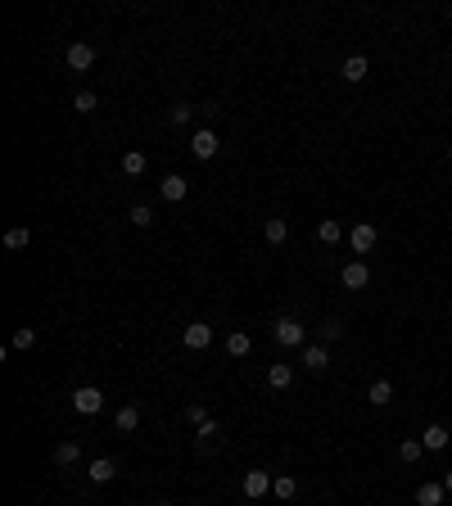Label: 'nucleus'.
I'll return each mask as SVG.
<instances>
[{"label":"nucleus","mask_w":452,"mask_h":506,"mask_svg":"<svg viewBox=\"0 0 452 506\" xmlns=\"http://www.w3.org/2000/svg\"><path fill=\"white\" fill-rule=\"evenodd\" d=\"M272 339L280 343V348H308V326L294 321V317H280L272 326Z\"/></svg>","instance_id":"f257e3e1"},{"label":"nucleus","mask_w":452,"mask_h":506,"mask_svg":"<svg viewBox=\"0 0 452 506\" xmlns=\"http://www.w3.org/2000/svg\"><path fill=\"white\" fill-rule=\"evenodd\" d=\"M64 64H68V72H91V68H95V45H87V41L68 45Z\"/></svg>","instance_id":"f03ea898"},{"label":"nucleus","mask_w":452,"mask_h":506,"mask_svg":"<svg viewBox=\"0 0 452 506\" xmlns=\"http://www.w3.org/2000/svg\"><path fill=\"white\" fill-rule=\"evenodd\" d=\"M181 343H186L190 353H204V348L213 343V326H209V321H190L186 335H181Z\"/></svg>","instance_id":"7ed1b4c3"},{"label":"nucleus","mask_w":452,"mask_h":506,"mask_svg":"<svg viewBox=\"0 0 452 506\" xmlns=\"http://www.w3.org/2000/svg\"><path fill=\"white\" fill-rule=\"evenodd\" d=\"M72 407H77L82 416H95V412H100V407H104V393L95 389V385H82L77 393H72Z\"/></svg>","instance_id":"20e7f679"},{"label":"nucleus","mask_w":452,"mask_h":506,"mask_svg":"<svg viewBox=\"0 0 452 506\" xmlns=\"http://www.w3.org/2000/svg\"><path fill=\"white\" fill-rule=\"evenodd\" d=\"M217 150H222V141H217V136H213L209 127H204V131H194V136H190V154H194V158H204V163H209V158H213Z\"/></svg>","instance_id":"39448f33"},{"label":"nucleus","mask_w":452,"mask_h":506,"mask_svg":"<svg viewBox=\"0 0 452 506\" xmlns=\"http://www.w3.org/2000/svg\"><path fill=\"white\" fill-rule=\"evenodd\" d=\"M299 362L308 366V371H316V375H321L326 366H331V348H326V343H308V348L299 353Z\"/></svg>","instance_id":"423d86ee"},{"label":"nucleus","mask_w":452,"mask_h":506,"mask_svg":"<svg viewBox=\"0 0 452 506\" xmlns=\"http://www.w3.org/2000/svg\"><path fill=\"white\" fill-rule=\"evenodd\" d=\"M267 493H272V475L267 471H244V497H267Z\"/></svg>","instance_id":"0eeeda50"},{"label":"nucleus","mask_w":452,"mask_h":506,"mask_svg":"<svg viewBox=\"0 0 452 506\" xmlns=\"http://www.w3.org/2000/svg\"><path fill=\"white\" fill-rule=\"evenodd\" d=\"M158 194H163L167 204H181V199H186V194H190V181H186V177H177V172H172V177H163V181H158Z\"/></svg>","instance_id":"6e6552de"},{"label":"nucleus","mask_w":452,"mask_h":506,"mask_svg":"<svg viewBox=\"0 0 452 506\" xmlns=\"http://www.w3.org/2000/svg\"><path fill=\"white\" fill-rule=\"evenodd\" d=\"M339 280H344L348 290H366V285H371V267H366V263H348L344 271H339Z\"/></svg>","instance_id":"1a4fd4ad"},{"label":"nucleus","mask_w":452,"mask_h":506,"mask_svg":"<svg viewBox=\"0 0 452 506\" xmlns=\"http://www.w3.org/2000/svg\"><path fill=\"white\" fill-rule=\"evenodd\" d=\"M267 385L285 393L290 385H294V366H290V362H272V366H267Z\"/></svg>","instance_id":"9d476101"},{"label":"nucleus","mask_w":452,"mask_h":506,"mask_svg":"<svg viewBox=\"0 0 452 506\" xmlns=\"http://www.w3.org/2000/svg\"><path fill=\"white\" fill-rule=\"evenodd\" d=\"M217 443H222V429H217V421H209V425L194 429V452H213Z\"/></svg>","instance_id":"9b49d317"},{"label":"nucleus","mask_w":452,"mask_h":506,"mask_svg":"<svg viewBox=\"0 0 452 506\" xmlns=\"http://www.w3.org/2000/svg\"><path fill=\"white\" fill-rule=\"evenodd\" d=\"M87 475H91V484H109V479L118 475V466H114V456H95V461L87 466Z\"/></svg>","instance_id":"f8f14e48"},{"label":"nucleus","mask_w":452,"mask_h":506,"mask_svg":"<svg viewBox=\"0 0 452 506\" xmlns=\"http://www.w3.org/2000/svg\"><path fill=\"white\" fill-rule=\"evenodd\" d=\"M366 72H371L366 55H348V59H344V68H339V77H344V82H362Z\"/></svg>","instance_id":"ddd939ff"},{"label":"nucleus","mask_w":452,"mask_h":506,"mask_svg":"<svg viewBox=\"0 0 452 506\" xmlns=\"http://www.w3.org/2000/svg\"><path fill=\"white\" fill-rule=\"evenodd\" d=\"M443 484H434V479H425V484L417 488V506H443Z\"/></svg>","instance_id":"4468645a"},{"label":"nucleus","mask_w":452,"mask_h":506,"mask_svg":"<svg viewBox=\"0 0 452 506\" xmlns=\"http://www.w3.org/2000/svg\"><path fill=\"white\" fill-rule=\"evenodd\" d=\"M366 402H371V407H389V402H394V385H389V380H371Z\"/></svg>","instance_id":"2eb2a0df"},{"label":"nucleus","mask_w":452,"mask_h":506,"mask_svg":"<svg viewBox=\"0 0 452 506\" xmlns=\"http://www.w3.org/2000/svg\"><path fill=\"white\" fill-rule=\"evenodd\" d=\"M263 236H267V244H285V240H290V221H285V217H267Z\"/></svg>","instance_id":"dca6fc26"},{"label":"nucleus","mask_w":452,"mask_h":506,"mask_svg":"<svg viewBox=\"0 0 452 506\" xmlns=\"http://www.w3.org/2000/svg\"><path fill=\"white\" fill-rule=\"evenodd\" d=\"M353 249H358V253H371V249H375V226L358 221V226H353Z\"/></svg>","instance_id":"f3484780"},{"label":"nucleus","mask_w":452,"mask_h":506,"mask_svg":"<svg viewBox=\"0 0 452 506\" xmlns=\"http://www.w3.org/2000/svg\"><path fill=\"white\" fill-rule=\"evenodd\" d=\"M448 439H452V434H448L443 425H425V439H421V443H425V452H443Z\"/></svg>","instance_id":"a211bd4d"},{"label":"nucleus","mask_w":452,"mask_h":506,"mask_svg":"<svg viewBox=\"0 0 452 506\" xmlns=\"http://www.w3.org/2000/svg\"><path fill=\"white\" fill-rule=\"evenodd\" d=\"M339 335H344V321L339 317H326L321 326H316V343H335Z\"/></svg>","instance_id":"6ab92c4d"},{"label":"nucleus","mask_w":452,"mask_h":506,"mask_svg":"<svg viewBox=\"0 0 452 506\" xmlns=\"http://www.w3.org/2000/svg\"><path fill=\"white\" fill-rule=\"evenodd\" d=\"M136 425H140V407H122V412L114 416V429H118V434H131Z\"/></svg>","instance_id":"aec40b11"},{"label":"nucleus","mask_w":452,"mask_h":506,"mask_svg":"<svg viewBox=\"0 0 452 506\" xmlns=\"http://www.w3.org/2000/svg\"><path fill=\"white\" fill-rule=\"evenodd\" d=\"M316 240H321V244H339V240H344V226H339L335 217H321V226H316Z\"/></svg>","instance_id":"412c9836"},{"label":"nucleus","mask_w":452,"mask_h":506,"mask_svg":"<svg viewBox=\"0 0 452 506\" xmlns=\"http://www.w3.org/2000/svg\"><path fill=\"white\" fill-rule=\"evenodd\" d=\"M421 456H425V443H421V439H402V443H398V461L417 466Z\"/></svg>","instance_id":"4be33fe9"},{"label":"nucleus","mask_w":452,"mask_h":506,"mask_svg":"<svg viewBox=\"0 0 452 506\" xmlns=\"http://www.w3.org/2000/svg\"><path fill=\"white\" fill-rule=\"evenodd\" d=\"M77 461H82V448H77L72 439H64V443L55 448V466H77Z\"/></svg>","instance_id":"5701e85b"},{"label":"nucleus","mask_w":452,"mask_h":506,"mask_svg":"<svg viewBox=\"0 0 452 506\" xmlns=\"http://www.w3.org/2000/svg\"><path fill=\"white\" fill-rule=\"evenodd\" d=\"M272 493H276L280 502H290V497L299 493V479H294V475H276V479H272Z\"/></svg>","instance_id":"b1692460"},{"label":"nucleus","mask_w":452,"mask_h":506,"mask_svg":"<svg viewBox=\"0 0 452 506\" xmlns=\"http://www.w3.org/2000/svg\"><path fill=\"white\" fill-rule=\"evenodd\" d=\"M249 348H253V339L244 335V330H231V335H226V353H231V357H244Z\"/></svg>","instance_id":"393cba45"},{"label":"nucleus","mask_w":452,"mask_h":506,"mask_svg":"<svg viewBox=\"0 0 452 506\" xmlns=\"http://www.w3.org/2000/svg\"><path fill=\"white\" fill-rule=\"evenodd\" d=\"M150 167V158H145L140 150H131V154H122V172H127V177H140V172Z\"/></svg>","instance_id":"a878e982"},{"label":"nucleus","mask_w":452,"mask_h":506,"mask_svg":"<svg viewBox=\"0 0 452 506\" xmlns=\"http://www.w3.org/2000/svg\"><path fill=\"white\" fill-rule=\"evenodd\" d=\"M32 244V231L28 226H14V231H5V249L14 253V249H28Z\"/></svg>","instance_id":"bb28decb"},{"label":"nucleus","mask_w":452,"mask_h":506,"mask_svg":"<svg viewBox=\"0 0 452 506\" xmlns=\"http://www.w3.org/2000/svg\"><path fill=\"white\" fill-rule=\"evenodd\" d=\"M190 118H194V104H172L167 109V122H172V127H186Z\"/></svg>","instance_id":"cd10ccee"},{"label":"nucleus","mask_w":452,"mask_h":506,"mask_svg":"<svg viewBox=\"0 0 452 506\" xmlns=\"http://www.w3.org/2000/svg\"><path fill=\"white\" fill-rule=\"evenodd\" d=\"M95 104H100V95H95V91H77V95H72V109H77V114H91Z\"/></svg>","instance_id":"c85d7f7f"},{"label":"nucleus","mask_w":452,"mask_h":506,"mask_svg":"<svg viewBox=\"0 0 452 506\" xmlns=\"http://www.w3.org/2000/svg\"><path fill=\"white\" fill-rule=\"evenodd\" d=\"M186 421H190L194 429H199V425H209V421H213V416H209V412H204V407H199V402H190V407H186Z\"/></svg>","instance_id":"c756f323"},{"label":"nucleus","mask_w":452,"mask_h":506,"mask_svg":"<svg viewBox=\"0 0 452 506\" xmlns=\"http://www.w3.org/2000/svg\"><path fill=\"white\" fill-rule=\"evenodd\" d=\"M32 343H36V330L32 326H18L14 330V348H32Z\"/></svg>","instance_id":"7c9ffc66"},{"label":"nucleus","mask_w":452,"mask_h":506,"mask_svg":"<svg viewBox=\"0 0 452 506\" xmlns=\"http://www.w3.org/2000/svg\"><path fill=\"white\" fill-rule=\"evenodd\" d=\"M131 221H136V226H150V221H154V208H150V204H136V208H131Z\"/></svg>","instance_id":"2f4dec72"},{"label":"nucleus","mask_w":452,"mask_h":506,"mask_svg":"<svg viewBox=\"0 0 452 506\" xmlns=\"http://www.w3.org/2000/svg\"><path fill=\"white\" fill-rule=\"evenodd\" d=\"M443 488H448V493H452V471H448V475H443Z\"/></svg>","instance_id":"473e14b6"},{"label":"nucleus","mask_w":452,"mask_h":506,"mask_svg":"<svg viewBox=\"0 0 452 506\" xmlns=\"http://www.w3.org/2000/svg\"><path fill=\"white\" fill-rule=\"evenodd\" d=\"M154 506H172V502H154Z\"/></svg>","instance_id":"72a5a7b5"},{"label":"nucleus","mask_w":452,"mask_h":506,"mask_svg":"<svg viewBox=\"0 0 452 506\" xmlns=\"http://www.w3.org/2000/svg\"><path fill=\"white\" fill-rule=\"evenodd\" d=\"M448 158H452V145H448Z\"/></svg>","instance_id":"f704fd0d"},{"label":"nucleus","mask_w":452,"mask_h":506,"mask_svg":"<svg viewBox=\"0 0 452 506\" xmlns=\"http://www.w3.org/2000/svg\"><path fill=\"white\" fill-rule=\"evenodd\" d=\"M448 68H452V59H448Z\"/></svg>","instance_id":"c9c22d12"}]
</instances>
